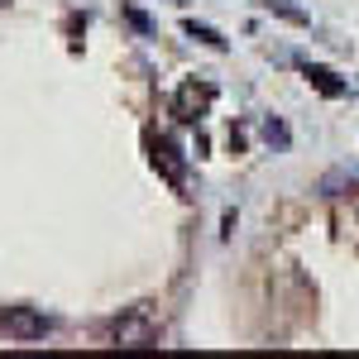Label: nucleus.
I'll return each instance as SVG.
<instances>
[{"label":"nucleus","mask_w":359,"mask_h":359,"mask_svg":"<svg viewBox=\"0 0 359 359\" xmlns=\"http://www.w3.org/2000/svg\"><path fill=\"white\" fill-rule=\"evenodd\" d=\"M0 5H10V0H0Z\"/></svg>","instance_id":"nucleus-8"},{"label":"nucleus","mask_w":359,"mask_h":359,"mask_svg":"<svg viewBox=\"0 0 359 359\" xmlns=\"http://www.w3.org/2000/svg\"><path fill=\"white\" fill-rule=\"evenodd\" d=\"M182 34H187V39H196V43H206V48H216V53H225V39H221L211 25H196V20H187V25H182Z\"/></svg>","instance_id":"nucleus-7"},{"label":"nucleus","mask_w":359,"mask_h":359,"mask_svg":"<svg viewBox=\"0 0 359 359\" xmlns=\"http://www.w3.org/2000/svg\"><path fill=\"white\" fill-rule=\"evenodd\" d=\"M259 10H269V15H278V20H287V25H306V10H297L292 0H254Z\"/></svg>","instance_id":"nucleus-6"},{"label":"nucleus","mask_w":359,"mask_h":359,"mask_svg":"<svg viewBox=\"0 0 359 359\" xmlns=\"http://www.w3.org/2000/svg\"><path fill=\"white\" fill-rule=\"evenodd\" d=\"M211 101H216V86H196V82H187L182 86V91H177V96H172V115H177V120H182V125H192V120H201V115H206V106H211Z\"/></svg>","instance_id":"nucleus-3"},{"label":"nucleus","mask_w":359,"mask_h":359,"mask_svg":"<svg viewBox=\"0 0 359 359\" xmlns=\"http://www.w3.org/2000/svg\"><path fill=\"white\" fill-rule=\"evenodd\" d=\"M111 340L125 345V350H149V345H158V326H154V316L139 306V311L120 316V321L111 326Z\"/></svg>","instance_id":"nucleus-2"},{"label":"nucleus","mask_w":359,"mask_h":359,"mask_svg":"<svg viewBox=\"0 0 359 359\" xmlns=\"http://www.w3.org/2000/svg\"><path fill=\"white\" fill-rule=\"evenodd\" d=\"M297 67H302V77H306V82L316 86V91H326V96H345V91H350V86L340 82L331 67H321V62H297Z\"/></svg>","instance_id":"nucleus-5"},{"label":"nucleus","mask_w":359,"mask_h":359,"mask_svg":"<svg viewBox=\"0 0 359 359\" xmlns=\"http://www.w3.org/2000/svg\"><path fill=\"white\" fill-rule=\"evenodd\" d=\"M53 316H43L39 306H0V331L10 340H43L53 335Z\"/></svg>","instance_id":"nucleus-1"},{"label":"nucleus","mask_w":359,"mask_h":359,"mask_svg":"<svg viewBox=\"0 0 359 359\" xmlns=\"http://www.w3.org/2000/svg\"><path fill=\"white\" fill-rule=\"evenodd\" d=\"M154 168H163L168 172V182H172V187H182V158H177V144H172V139H154Z\"/></svg>","instance_id":"nucleus-4"}]
</instances>
